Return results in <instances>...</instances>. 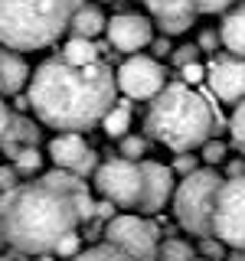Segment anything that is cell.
Returning a JSON list of instances; mask_svg holds the SVG:
<instances>
[{
  "mask_svg": "<svg viewBox=\"0 0 245 261\" xmlns=\"http://www.w3.org/2000/svg\"><path fill=\"white\" fill-rule=\"evenodd\" d=\"M219 127L223 114L212 105V92H196V85H186L183 79L167 82L151 98V108L144 114V134L174 153L200 150L209 137L219 134Z\"/></svg>",
  "mask_w": 245,
  "mask_h": 261,
  "instance_id": "obj_3",
  "label": "cell"
},
{
  "mask_svg": "<svg viewBox=\"0 0 245 261\" xmlns=\"http://www.w3.org/2000/svg\"><path fill=\"white\" fill-rule=\"evenodd\" d=\"M105 27H108V20H105L102 7H95V4H79L69 20L72 36H88V39H98L105 33Z\"/></svg>",
  "mask_w": 245,
  "mask_h": 261,
  "instance_id": "obj_17",
  "label": "cell"
},
{
  "mask_svg": "<svg viewBox=\"0 0 245 261\" xmlns=\"http://www.w3.org/2000/svg\"><path fill=\"white\" fill-rule=\"evenodd\" d=\"M10 118H13V111H10V105L0 98V137L7 134V127H10Z\"/></svg>",
  "mask_w": 245,
  "mask_h": 261,
  "instance_id": "obj_39",
  "label": "cell"
},
{
  "mask_svg": "<svg viewBox=\"0 0 245 261\" xmlns=\"http://www.w3.org/2000/svg\"><path fill=\"white\" fill-rule=\"evenodd\" d=\"M223 179L226 176L216 167H206V163L180 179L174 190V216L180 228H186L196 239L212 235V206H216V193L223 186Z\"/></svg>",
  "mask_w": 245,
  "mask_h": 261,
  "instance_id": "obj_5",
  "label": "cell"
},
{
  "mask_svg": "<svg viewBox=\"0 0 245 261\" xmlns=\"http://www.w3.org/2000/svg\"><path fill=\"white\" fill-rule=\"evenodd\" d=\"M219 36H223V46L232 56H245V4H235L226 10Z\"/></svg>",
  "mask_w": 245,
  "mask_h": 261,
  "instance_id": "obj_16",
  "label": "cell"
},
{
  "mask_svg": "<svg viewBox=\"0 0 245 261\" xmlns=\"http://www.w3.org/2000/svg\"><path fill=\"white\" fill-rule=\"evenodd\" d=\"M76 199V212H79V225L82 222H88V219H95V199H92V193L88 190H82V193H76L72 196Z\"/></svg>",
  "mask_w": 245,
  "mask_h": 261,
  "instance_id": "obj_30",
  "label": "cell"
},
{
  "mask_svg": "<svg viewBox=\"0 0 245 261\" xmlns=\"http://www.w3.org/2000/svg\"><path fill=\"white\" fill-rule=\"evenodd\" d=\"M105 53H108V46H98L95 39H88V36H69V43L62 46L59 56L72 65H88V62H98Z\"/></svg>",
  "mask_w": 245,
  "mask_h": 261,
  "instance_id": "obj_19",
  "label": "cell"
},
{
  "mask_svg": "<svg viewBox=\"0 0 245 261\" xmlns=\"http://www.w3.org/2000/svg\"><path fill=\"white\" fill-rule=\"evenodd\" d=\"M229 134H232V144L245 153V98L229 114Z\"/></svg>",
  "mask_w": 245,
  "mask_h": 261,
  "instance_id": "obj_25",
  "label": "cell"
},
{
  "mask_svg": "<svg viewBox=\"0 0 245 261\" xmlns=\"http://www.w3.org/2000/svg\"><path fill=\"white\" fill-rule=\"evenodd\" d=\"M200 157H203V163H206V167H219V163L226 160V144L216 141V137H209V141L200 147Z\"/></svg>",
  "mask_w": 245,
  "mask_h": 261,
  "instance_id": "obj_27",
  "label": "cell"
},
{
  "mask_svg": "<svg viewBox=\"0 0 245 261\" xmlns=\"http://www.w3.org/2000/svg\"><path fill=\"white\" fill-rule=\"evenodd\" d=\"M196 43H200V49H203V53H216V49L223 46V36H219V30H203Z\"/></svg>",
  "mask_w": 245,
  "mask_h": 261,
  "instance_id": "obj_34",
  "label": "cell"
},
{
  "mask_svg": "<svg viewBox=\"0 0 245 261\" xmlns=\"http://www.w3.org/2000/svg\"><path fill=\"white\" fill-rule=\"evenodd\" d=\"M76 7L79 0H0V43L20 53L53 46Z\"/></svg>",
  "mask_w": 245,
  "mask_h": 261,
  "instance_id": "obj_4",
  "label": "cell"
},
{
  "mask_svg": "<svg viewBox=\"0 0 245 261\" xmlns=\"http://www.w3.org/2000/svg\"><path fill=\"white\" fill-rule=\"evenodd\" d=\"M200 261H212V258H203V255H200Z\"/></svg>",
  "mask_w": 245,
  "mask_h": 261,
  "instance_id": "obj_44",
  "label": "cell"
},
{
  "mask_svg": "<svg viewBox=\"0 0 245 261\" xmlns=\"http://www.w3.org/2000/svg\"><path fill=\"white\" fill-rule=\"evenodd\" d=\"M105 36H108V46L118 53H141L154 39V23L141 13H118L108 20Z\"/></svg>",
  "mask_w": 245,
  "mask_h": 261,
  "instance_id": "obj_12",
  "label": "cell"
},
{
  "mask_svg": "<svg viewBox=\"0 0 245 261\" xmlns=\"http://www.w3.org/2000/svg\"><path fill=\"white\" fill-rule=\"evenodd\" d=\"M0 141H16L20 147H39V141H43V130H39V124H33V121L27 118V114H13L10 118V127H7V134L0 137Z\"/></svg>",
  "mask_w": 245,
  "mask_h": 261,
  "instance_id": "obj_20",
  "label": "cell"
},
{
  "mask_svg": "<svg viewBox=\"0 0 245 261\" xmlns=\"http://www.w3.org/2000/svg\"><path fill=\"white\" fill-rule=\"evenodd\" d=\"M147 147H151V137H147V134H125V137H118V153H121V157L141 160V157H147Z\"/></svg>",
  "mask_w": 245,
  "mask_h": 261,
  "instance_id": "obj_23",
  "label": "cell"
},
{
  "mask_svg": "<svg viewBox=\"0 0 245 261\" xmlns=\"http://www.w3.org/2000/svg\"><path fill=\"white\" fill-rule=\"evenodd\" d=\"M157 222L144 219L141 212L134 216H114L111 222H105V242L121 248L131 261H157Z\"/></svg>",
  "mask_w": 245,
  "mask_h": 261,
  "instance_id": "obj_8",
  "label": "cell"
},
{
  "mask_svg": "<svg viewBox=\"0 0 245 261\" xmlns=\"http://www.w3.org/2000/svg\"><path fill=\"white\" fill-rule=\"evenodd\" d=\"M212 235L229 248H245V173L226 176L212 206Z\"/></svg>",
  "mask_w": 245,
  "mask_h": 261,
  "instance_id": "obj_7",
  "label": "cell"
},
{
  "mask_svg": "<svg viewBox=\"0 0 245 261\" xmlns=\"http://www.w3.org/2000/svg\"><path fill=\"white\" fill-rule=\"evenodd\" d=\"M141 170H144V193H141L137 212L141 216H157L167 202H174V190H177L174 167H163L157 160H141Z\"/></svg>",
  "mask_w": 245,
  "mask_h": 261,
  "instance_id": "obj_13",
  "label": "cell"
},
{
  "mask_svg": "<svg viewBox=\"0 0 245 261\" xmlns=\"http://www.w3.org/2000/svg\"><path fill=\"white\" fill-rule=\"evenodd\" d=\"M200 163L203 157H193V150H186V153H180V157L174 160V173H193V170H200Z\"/></svg>",
  "mask_w": 245,
  "mask_h": 261,
  "instance_id": "obj_31",
  "label": "cell"
},
{
  "mask_svg": "<svg viewBox=\"0 0 245 261\" xmlns=\"http://www.w3.org/2000/svg\"><path fill=\"white\" fill-rule=\"evenodd\" d=\"M95 186L105 199H111L118 209H137L144 193V170L141 160L121 157V153H108V160L98 163L95 170Z\"/></svg>",
  "mask_w": 245,
  "mask_h": 261,
  "instance_id": "obj_6",
  "label": "cell"
},
{
  "mask_svg": "<svg viewBox=\"0 0 245 261\" xmlns=\"http://www.w3.org/2000/svg\"><path fill=\"white\" fill-rule=\"evenodd\" d=\"M7 245H10V242H7V235H4V225H0V255H4V248H7Z\"/></svg>",
  "mask_w": 245,
  "mask_h": 261,
  "instance_id": "obj_42",
  "label": "cell"
},
{
  "mask_svg": "<svg viewBox=\"0 0 245 261\" xmlns=\"http://www.w3.org/2000/svg\"><path fill=\"white\" fill-rule=\"evenodd\" d=\"M49 157H53L56 167L72 170L79 176H95L98 170V153L88 147V141L79 134V130H62L49 141Z\"/></svg>",
  "mask_w": 245,
  "mask_h": 261,
  "instance_id": "obj_11",
  "label": "cell"
},
{
  "mask_svg": "<svg viewBox=\"0 0 245 261\" xmlns=\"http://www.w3.org/2000/svg\"><path fill=\"white\" fill-rule=\"evenodd\" d=\"M39 261H53V258H49V255H39Z\"/></svg>",
  "mask_w": 245,
  "mask_h": 261,
  "instance_id": "obj_43",
  "label": "cell"
},
{
  "mask_svg": "<svg viewBox=\"0 0 245 261\" xmlns=\"http://www.w3.org/2000/svg\"><path fill=\"white\" fill-rule=\"evenodd\" d=\"M245 173V160H239V157H232L226 163V176H242Z\"/></svg>",
  "mask_w": 245,
  "mask_h": 261,
  "instance_id": "obj_40",
  "label": "cell"
},
{
  "mask_svg": "<svg viewBox=\"0 0 245 261\" xmlns=\"http://www.w3.org/2000/svg\"><path fill=\"white\" fill-rule=\"evenodd\" d=\"M196 251L203 258H212V261H226V242L216 239V235H206V239L196 242Z\"/></svg>",
  "mask_w": 245,
  "mask_h": 261,
  "instance_id": "obj_26",
  "label": "cell"
},
{
  "mask_svg": "<svg viewBox=\"0 0 245 261\" xmlns=\"http://www.w3.org/2000/svg\"><path fill=\"white\" fill-rule=\"evenodd\" d=\"M79 251H82V235L69 232V235H62V239H59V245H56V251H53V255L69 261V258H76Z\"/></svg>",
  "mask_w": 245,
  "mask_h": 261,
  "instance_id": "obj_29",
  "label": "cell"
},
{
  "mask_svg": "<svg viewBox=\"0 0 245 261\" xmlns=\"http://www.w3.org/2000/svg\"><path fill=\"white\" fill-rule=\"evenodd\" d=\"M209 92L226 105H239L245 98V56H212L209 69H206Z\"/></svg>",
  "mask_w": 245,
  "mask_h": 261,
  "instance_id": "obj_10",
  "label": "cell"
},
{
  "mask_svg": "<svg viewBox=\"0 0 245 261\" xmlns=\"http://www.w3.org/2000/svg\"><path fill=\"white\" fill-rule=\"evenodd\" d=\"M20 176L23 173L13 167V163H4V167H0V193H4V190H13V186L20 183Z\"/></svg>",
  "mask_w": 245,
  "mask_h": 261,
  "instance_id": "obj_33",
  "label": "cell"
},
{
  "mask_svg": "<svg viewBox=\"0 0 245 261\" xmlns=\"http://www.w3.org/2000/svg\"><path fill=\"white\" fill-rule=\"evenodd\" d=\"M69 261H131L121 248H114V245H92V248H85V251H79L76 258H69Z\"/></svg>",
  "mask_w": 245,
  "mask_h": 261,
  "instance_id": "obj_22",
  "label": "cell"
},
{
  "mask_svg": "<svg viewBox=\"0 0 245 261\" xmlns=\"http://www.w3.org/2000/svg\"><path fill=\"white\" fill-rule=\"evenodd\" d=\"M226 261H245V248H232L226 255Z\"/></svg>",
  "mask_w": 245,
  "mask_h": 261,
  "instance_id": "obj_41",
  "label": "cell"
},
{
  "mask_svg": "<svg viewBox=\"0 0 245 261\" xmlns=\"http://www.w3.org/2000/svg\"><path fill=\"white\" fill-rule=\"evenodd\" d=\"M0 95H4V92H0Z\"/></svg>",
  "mask_w": 245,
  "mask_h": 261,
  "instance_id": "obj_45",
  "label": "cell"
},
{
  "mask_svg": "<svg viewBox=\"0 0 245 261\" xmlns=\"http://www.w3.org/2000/svg\"><path fill=\"white\" fill-rule=\"evenodd\" d=\"M13 167L20 170L23 176H33V173H39V167H43V153H39V147H23L20 153L13 157Z\"/></svg>",
  "mask_w": 245,
  "mask_h": 261,
  "instance_id": "obj_24",
  "label": "cell"
},
{
  "mask_svg": "<svg viewBox=\"0 0 245 261\" xmlns=\"http://www.w3.org/2000/svg\"><path fill=\"white\" fill-rule=\"evenodd\" d=\"M85 225V239L88 242H98V239H105V219H88V222H82Z\"/></svg>",
  "mask_w": 245,
  "mask_h": 261,
  "instance_id": "obj_36",
  "label": "cell"
},
{
  "mask_svg": "<svg viewBox=\"0 0 245 261\" xmlns=\"http://www.w3.org/2000/svg\"><path fill=\"white\" fill-rule=\"evenodd\" d=\"M114 75H118V88L128 98H134V101H151V98L167 85V69H163L157 59L141 56V53H131L128 59L118 65Z\"/></svg>",
  "mask_w": 245,
  "mask_h": 261,
  "instance_id": "obj_9",
  "label": "cell"
},
{
  "mask_svg": "<svg viewBox=\"0 0 245 261\" xmlns=\"http://www.w3.org/2000/svg\"><path fill=\"white\" fill-rule=\"evenodd\" d=\"M134 98H118V101L108 108V114L102 118V127H105V134L111 137V141H118V137H125L128 130H131V121H134Z\"/></svg>",
  "mask_w": 245,
  "mask_h": 261,
  "instance_id": "obj_18",
  "label": "cell"
},
{
  "mask_svg": "<svg viewBox=\"0 0 245 261\" xmlns=\"http://www.w3.org/2000/svg\"><path fill=\"white\" fill-rule=\"evenodd\" d=\"M114 209H118V206H114L111 199H105V196H102V202H95V216L105 219V222H111V219H114Z\"/></svg>",
  "mask_w": 245,
  "mask_h": 261,
  "instance_id": "obj_37",
  "label": "cell"
},
{
  "mask_svg": "<svg viewBox=\"0 0 245 261\" xmlns=\"http://www.w3.org/2000/svg\"><path fill=\"white\" fill-rule=\"evenodd\" d=\"M30 85V65L20 56V49H10L0 43V92L4 95H20Z\"/></svg>",
  "mask_w": 245,
  "mask_h": 261,
  "instance_id": "obj_15",
  "label": "cell"
},
{
  "mask_svg": "<svg viewBox=\"0 0 245 261\" xmlns=\"http://www.w3.org/2000/svg\"><path fill=\"white\" fill-rule=\"evenodd\" d=\"M151 49H154V56H160V59L174 53V46H170V36H167V33H163L160 39H151Z\"/></svg>",
  "mask_w": 245,
  "mask_h": 261,
  "instance_id": "obj_38",
  "label": "cell"
},
{
  "mask_svg": "<svg viewBox=\"0 0 245 261\" xmlns=\"http://www.w3.org/2000/svg\"><path fill=\"white\" fill-rule=\"evenodd\" d=\"M229 7H235V0H196L200 13H226Z\"/></svg>",
  "mask_w": 245,
  "mask_h": 261,
  "instance_id": "obj_35",
  "label": "cell"
},
{
  "mask_svg": "<svg viewBox=\"0 0 245 261\" xmlns=\"http://www.w3.org/2000/svg\"><path fill=\"white\" fill-rule=\"evenodd\" d=\"M196 245H190L186 239H177V235H170V239H163V245L157 248V261H196Z\"/></svg>",
  "mask_w": 245,
  "mask_h": 261,
  "instance_id": "obj_21",
  "label": "cell"
},
{
  "mask_svg": "<svg viewBox=\"0 0 245 261\" xmlns=\"http://www.w3.org/2000/svg\"><path fill=\"white\" fill-rule=\"evenodd\" d=\"M27 95L39 124L56 130H92L118 101V75L102 59L72 65L62 56H53L36 65Z\"/></svg>",
  "mask_w": 245,
  "mask_h": 261,
  "instance_id": "obj_1",
  "label": "cell"
},
{
  "mask_svg": "<svg viewBox=\"0 0 245 261\" xmlns=\"http://www.w3.org/2000/svg\"><path fill=\"white\" fill-rule=\"evenodd\" d=\"M180 79H183L186 85H203V82H206V69H203L200 62H190V65L180 69Z\"/></svg>",
  "mask_w": 245,
  "mask_h": 261,
  "instance_id": "obj_32",
  "label": "cell"
},
{
  "mask_svg": "<svg viewBox=\"0 0 245 261\" xmlns=\"http://www.w3.org/2000/svg\"><path fill=\"white\" fill-rule=\"evenodd\" d=\"M167 36H180L196 23V0H141Z\"/></svg>",
  "mask_w": 245,
  "mask_h": 261,
  "instance_id": "obj_14",
  "label": "cell"
},
{
  "mask_svg": "<svg viewBox=\"0 0 245 261\" xmlns=\"http://www.w3.org/2000/svg\"><path fill=\"white\" fill-rule=\"evenodd\" d=\"M76 193H65L59 186L46 183H16L13 190L0 193V225L10 242L27 255H53L62 235L76 232L79 212Z\"/></svg>",
  "mask_w": 245,
  "mask_h": 261,
  "instance_id": "obj_2",
  "label": "cell"
},
{
  "mask_svg": "<svg viewBox=\"0 0 245 261\" xmlns=\"http://www.w3.org/2000/svg\"><path fill=\"white\" fill-rule=\"evenodd\" d=\"M200 43H186V46H177L174 53H170V59H174L177 69H183V65H190V62H200Z\"/></svg>",
  "mask_w": 245,
  "mask_h": 261,
  "instance_id": "obj_28",
  "label": "cell"
}]
</instances>
